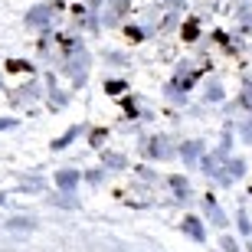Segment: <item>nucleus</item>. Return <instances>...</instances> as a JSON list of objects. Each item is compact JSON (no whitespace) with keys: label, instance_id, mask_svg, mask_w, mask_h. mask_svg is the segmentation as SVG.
Here are the masks:
<instances>
[{"label":"nucleus","instance_id":"2","mask_svg":"<svg viewBox=\"0 0 252 252\" xmlns=\"http://www.w3.org/2000/svg\"><path fill=\"white\" fill-rule=\"evenodd\" d=\"M59 187H65V190H69V187H72V184H75V180H79V174H75V170H63V174H59Z\"/></svg>","mask_w":252,"mask_h":252},{"label":"nucleus","instance_id":"3","mask_svg":"<svg viewBox=\"0 0 252 252\" xmlns=\"http://www.w3.org/2000/svg\"><path fill=\"white\" fill-rule=\"evenodd\" d=\"M30 220H23V216H17V220H10V229H30Z\"/></svg>","mask_w":252,"mask_h":252},{"label":"nucleus","instance_id":"1","mask_svg":"<svg viewBox=\"0 0 252 252\" xmlns=\"http://www.w3.org/2000/svg\"><path fill=\"white\" fill-rule=\"evenodd\" d=\"M46 20H49V10L46 7H39V10H33V13H30V23H33V27H43Z\"/></svg>","mask_w":252,"mask_h":252},{"label":"nucleus","instance_id":"4","mask_svg":"<svg viewBox=\"0 0 252 252\" xmlns=\"http://www.w3.org/2000/svg\"><path fill=\"white\" fill-rule=\"evenodd\" d=\"M187 233H193L196 239H200V236H203V229H200V223H196V220H187Z\"/></svg>","mask_w":252,"mask_h":252},{"label":"nucleus","instance_id":"5","mask_svg":"<svg viewBox=\"0 0 252 252\" xmlns=\"http://www.w3.org/2000/svg\"><path fill=\"white\" fill-rule=\"evenodd\" d=\"M0 203H3V196H0Z\"/></svg>","mask_w":252,"mask_h":252}]
</instances>
